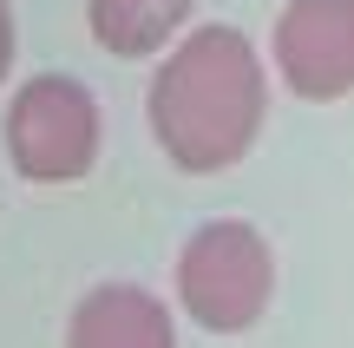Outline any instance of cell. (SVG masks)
<instances>
[{"label":"cell","instance_id":"1","mask_svg":"<svg viewBox=\"0 0 354 348\" xmlns=\"http://www.w3.org/2000/svg\"><path fill=\"white\" fill-rule=\"evenodd\" d=\"M145 118H151L158 152L190 178L243 165L269 118V66L256 39L216 20L171 39V53L145 86Z\"/></svg>","mask_w":354,"mask_h":348},{"label":"cell","instance_id":"2","mask_svg":"<svg viewBox=\"0 0 354 348\" xmlns=\"http://www.w3.org/2000/svg\"><path fill=\"white\" fill-rule=\"evenodd\" d=\"M177 309L210 336H243L276 302V250L256 223L216 217L177 250Z\"/></svg>","mask_w":354,"mask_h":348},{"label":"cell","instance_id":"3","mask_svg":"<svg viewBox=\"0 0 354 348\" xmlns=\"http://www.w3.org/2000/svg\"><path fill=\"white\" fill-rule=\"evenodd\" d=\"M105 145V112L86 79L33 73L7 99V165L26 184H79L92 178Z\"/></svg>","mask_w":354,"mask_h":348},{"label":"cell","instance_id":"4","mask_svg":"<svg viewBox=\"0 0 354 348\" xmlns=\"http://www.w3.org/2000/svg\"><path fill=\"white\" fill-rule=\"evenodd\" d=\"M269 66L308 105L354 92V0H282L269 26Z\"/></svg>","mask_w":354,"mask_h":348},{"label":"cell","instance_id":"5","mask_svg":"<svg viewBox=\"0 0 354 348\" xmlns=\"http://www.w3.org/2000/svg\"><path fill=\"white\" fill-rule=\"evenodd\" d=\"M66 348H177V322L151 289L99 283L66 315Z\"/></svg>","mask_w":354,"mask_h":348},{"label":"cell","instance_id":"6","mask_svg":"<svg viewBox=\"0 0 354 348\" xmlns=\"http://www.w3.org/2000/svg\"><path fill=\"white\" fill-rule=\"evenodd\" d=\"M197 0H86V26L112 59H151L190 26Z\"/></svg>","mask_w":354,"mask_h":348},{"label":"cell","instance_id":"7","mask_svg":"<svg viewBox=\"0 0 354 348\" xmlns=\"http://www.w3.org/2000/svg\"><path fill=\"white\" fill-rule=\"evenodd\" d=\"M13 59H20V26H13V0H0V86H7Z\"/></svg>","mask_w":354,"mask_h":348}]
</instances>
